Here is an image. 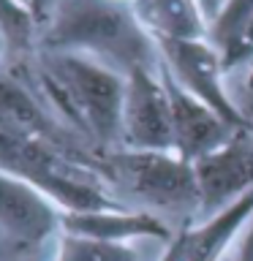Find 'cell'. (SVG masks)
Listing matches in <instances>:
<instances>
[{
    "label": "cell",
    "mask_w": 253,
    "mask_h": 261,
    "mask_svg": "<svg viewBox=\"0 0 253 261\" xmlns=\"http://www.w3.org/2000/svg\"><path fill=\"white\" fill-rule=\"evenodd\" d=\"M36 87L57 120L93 150L106 155L122 142L125 73L87 55L38 49Z\"/></svg>",
    "instance_id": "6da1fadb"
},
{
    "label": "cell",
    "mask_w": 253,
    "mask_h": 261,
    "mask_svg": "<svg viewBox=\"0 0 253 261\" xmlns=\"http://www.w3.org/2000/svg\"><path fill=\"white\" fill-rule=\"evenodd\" d=\"M41 49L95 57L114 71L161 68L155 38L142 28L131 3L117 0H55L41 24Z\"/></svg>",
    "instance_id": "7a4b0ae2"
},
{
    "label": "cell",
    "mask_w": 253,
    "mask_h": 261,
    "mask_svg": "<svg viewBox=\"0 0 253 261\" xmlns=\"http://www.w3.org/2000/svg\"><path fill=\"white\" fill-rule=\"evenodd\" d=\"M0 171L28 179L63 212L120 207L101 188L104 174L49 139L0 117Z\"/></svg>",
    "instance_id": "3957f363"
},
{
    "label": "cell",
    "mask_w": 253,
    "mask_h": 261,
    "mask_svg": "<svg viewBox=\"0 0 253 261\" xmlns=\"http://www.w3.org/2000/svg\"><path fill=\"white\" fill-rule=\"evenodd\" d=\"M104 171L155 210L199 215V182L193 163L177 152L114 150L104 155Z\"/></svg>",
    "instance_id": "277c9868"
},
{
    "label": "cell",
    "mask_w": 253,
    "mask_h": 261,
    "mask_svg": "<svg viewBox=\"0 0 253 261\" xmlns=\"http://www.w3.org/2000/svg\"><path fill=\"white\" fill-rule=\"evenodd\" d=\"M161 52L163 68L171 73V79L180 87H185L191 95L212 106L220 117H226L234 128H253L242 114V106H237L226 93L223 76V55L210 38L193 41H155Z\"/></svg>",
    "instance_id": "5b68a950"
},
{
    "label": "cell",
    "mask_w": 253,
    "mask_h": 261,
    "mask_svg": "<svg viewBox=\"0 0 253 261\" xmlns=\"http://www.w3.org/2000/svg\"><path fill=\"white\" fill-rule=\"evenodd\" d=\"M122 150L174 152L171 98L161 68H136L125 76Z\"/></svg>",
    "instance_id": "8992f818"
},
{
    "label": "cell",
    "mask_w": 253,
    "mask_h": 261,
    "mask_svg": "<svg viewBox=\"0 0 253 261\" xmlns=\"http://www.w3.org/2000/svg\"><path fill=\"white\" fill-rule=\"evenodd\" d=\"M199 215L207 220L253 191V128H240L223 147L193 163Z\"/></svg>",
    "instance_id": "52a82bcc"
},
{
    "label": "cell",
    "mask_w": 253,
    "mask_h": 261,
    "mask_svg": "<svg viewBox=\"0 0 253 261\" xmlns=\"http://www.w3.org/2000/svg\"><path fill=\"white\" fill-rule=\"evenodd\" d=\"M63 231V210L28 179L0 171V240L14 253Z\"/></svg>",
    "instance_id": "ba28073f"
},
{
    "label": "cell",
    "mask_w": 253,
    "mask_h": 261,
    "mask_svg": "<svg viewBox=\"0 0 253 261\" xmlns=\"http://www.w3.org/2000/svg\"><path fill=\"white\" fill-rule=\"evenodd\" d=\"M161 76L166 82L169 98H171V125H174V152L183 155L185 161L196 163L204 155L215 152L218 147H223L229 139L234 136V128L226 117L191 95L185 87H180L171 73L163 68L161 63Z\"/></svg>",
    "instance_id": "9c48e42d"
},
{
    "label": "cell",
    "mask_w": 253,
    "mask_h": 261,
    "mask_svg": "<svg viewBox=\"0 0 253 261\" xmlns=\"http://www.w3.org/2000/svg\"><path fill=\"white\" fill-rule=\"evenodd\" d=\"M63 231L79 234L104 242H134V240H166L171 242L169 226L153 212L104 207V210H77L63 212Z\"/></svg>",
    "instance_id": "30bf717a"
},
{
    "label": "cell",
    "mask_w": 253,
    "mask_h": 261,
    "mask_svg": "<svg viewBox=\"0 0 253 261\" xmlns=\"http://www.w3.org/2000/svg\"><path fill=\"white\" fill-rule=\"evenodd\" d=\"M131 8L155 41L210 38V22L199 0H131Z\"/></svg>",
    "instance_id": "8fae6325"
},
{
    "label": "cell",
    "mask_w": 253,
    "mask_h": 261,
    "mask_svg": "<svg viewBox=\"0 0 253 261\" xmlns=\"http://www.w3.org/2000/svg\"><path fill=\"white\" fill-rule=\"evenodd\" d=\"M253 218V191L232 207L196 226H185V261H223V253L237 242Z\"/></svg>",
    "instance_id": "7c38bea8"
},
{
    "label": "cell",
    "mask_w": 253,
    "mask_h": 261,
    "mask_svg": "<svg viewBox=\"0 0 253 261\" xmlns=\"http://www.w3.org/2000/svg\"><path fill=\"white\" fill-rule=\"evenodd\" d=\"M55 261H139V250L131 242H104L60 231Z\"/></svg>",
    "instance_id": "4fadbf2b"
},
{
    "label": "cell",
    "mask_w": 253,
    "mask_h": 261,
    "mask_svg": "<svg viewBox=\"0 0 253 261\" xmlns=\"http://www.w3.org/2000/svg\"><path fill=\"white\" fill-rule=\"evenodd\" d=\"M0 30L6 33V41L14 49H24L36 38L38 24L16 0H0Z\"/></svg>",
    "instance_id": "5bb4252c"
},
{
    "label": "cell",
    "mask_w": 253,
    "mask_h": 261,
    "mask_svg": "<svg viewBox=\"0 0 253 261\" xmlns=\"http://www.w3.org/2000/svg\"><path fill=\"white\" fill-rule=\"evenodd\" d=\"M253 14V0H226L223 11L210 28V38L218 49H223L237 36V30L245 24V19Z\"/></svg>",
    "instance_id": "9a60e30c"
},
{
    "label": "cell",
    "mask_w": 253,
    "mask_h": 261,
    "mask_svg": "<svg viewBox=\"0 0 253 261\" xmlns=\"http://www.w3.org/2000/svg\"><path fill=\"white\" fill-rule=\"evenodd\" d=\"M223 55V68L226 73H232L237 65H245V63H253V14L245 19V24L237 30V36L229 41V44L220 49Z\"/></svg>",
    "instance_id": "2e32d148"
},
{
    "label": "cell",
    "mask_w": 253,
    "mask_h": 261,
    "mask_svg": "<svg viewBox=\"0 0 253 261\" xmlns=\"http://www.w3.org/2000/svg\"><path fill=\"white\" fill-rule=\"evenodd\" d=\"M24 11H28L33 19H36V24L41 28L46 19H49V14H52V6H55V0H16Z\"/></svg>",
    "instance_id": "e0dca14e"
},
{
    "label": "cell",
    "mask_w": 253,
    "mask_h": 261,
    "mask_svg": "<svg viewBox=\"0 0 253 261\" xmlns=\"http://www.w3.org/2000/svg\"><path fill=\"white\" fill-rule=\"evenodd\" d=\"M234 261H253V218L248 220V226L242 228V234L237 237Z\"/></svg>",
    "instance_id": "ac0fdd59"
},
{
    "label": "cell",
    "mask_w": 253,
    "mask_h": 261,
    "mask_svg": "<svg viewBox=\"0 0 253 261\" xmlns=\"http://www.w3.org/2000/svg\"><path fill=\"white\" fill-rule=\"evenodd\" d=\"M161 261H185V226L171 242H166V250H163Z\"/></svg>",
    "instance_id": "d6986e66"
},
{
    "label": "cell",
    "mask_w": 253,
    "mask_h": 261,
    "mask_svg": "<svg viewBox=\"0 0 253 261\" xmlns=\"http://www.w3.org/2000/svg\"><path fill=\"white\" fill-rule=\"evenodd\" d=\"M199 6H201V11H204V19H207L210 28H212V22L220 16V11H223L226 0H199Z\"/></svg>",
    "instance_id": "ffe728a7"
},
{
    "label": "cell",
    "mask_w": 253,
    "mask_h": 261,
    "mask_svg": "<svg viewBox=\"0 0 253 261\" xmlns=\"http://www.w3.org/2000/svg\"><path fill=\"white\" fill-rule=\"evenodd\" d=\"M242 114L248 117V122L253 125V90H250L248 95H245V101H242Z\"/></svg>",
    "instance_id": "44dd1931"
},
{
    "label": "cell",
    "mask_w": 253,
    "mask_h": 261,
    "mask_svg": "<svg viewBox=\"0 0 253 261\" xmlns=\"http://www.w3.org/2000/svg\"><path fill=\"white\" fill-rule=\"evenodd\" d=\"M8 253H11V248H8V245H6L3 240H0V261H6V256H8Z\"/></svg>",
    "instance_id": "7402d4cb"
},
{
    "label": "cell",
    "mask_w": 253,
    "mask_h": 261,
    "mask_svg": "<svg viewBox=\"0 0 253 261\" xmlns=\"http://www.w3.org/2000/svg\"><path fill=\"white\" fill-rule=\"evenodd\" d=\"M245 87H248V93L253 90V63H250V71H248V79H245Z\"/></svg>",
    "instance_id": "603a6c76"
},
{
    "label": "cell",
    "mask_w": 253,
    "mask_h": 261,
    "mask_svg": "<svg viewBox=\"0 0 253 261\" xmlns=\"http://www.w3.org/2000/svg\"><path fill=\"white\" fill-rule=\"evenodd\" d=\"M6 46H8V41H6V33L0 30V57H3V52H6Z\"/></svg>",
    "instance_id": "cb8c5ba5"
},
{
    "label": "cell",
    "mask_w": 253,
    "mask_h": 261,
    "mask_svg": "<svg viewBox=\"0 0 253 261\" xmlns=\"http://www.w3.org/2000/svg\"><path fill=\"white\" fill-rule=\"evenodd\" d=\"M117 3H131V0H117Z\"/></svg>",
    "instance_id": "d4e9b609"
}]
</instances>
